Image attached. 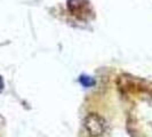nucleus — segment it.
<instances>
[{"label":"nucleus","mask_w":152,"mask_h":137,"mask_svg":"<svg viewBox=\"0 0 152 137\" xmlns=\"http://www.w3.org/2000/svg\"><path fill=\"white\" fill-rule=\"evenodd\" d=\"M84 126L88 134L93 137L102 136L107 129V122L104 118L96 113L88 114L84 120Z\"/></svg>","instance_id":"1"},{"label":"nucleus","mask_w":152,"mask_h":137,"mask_svg":"<svg viewBox=\"0 0 152 137\" xmlns=\"http://www.w3.org/2000/svg\"><path fill=\"white\" fill-rule=\"evenodd\" d=\"M4 90V80H2V78L0 76V93Z\"/></svg>","instance_id":"3"},{"label":"nucleus","mask_w":152,"mask_h":137,"mask_svg":"<svg viewBox=\"0 0 152 137\" xmlns=\"http://www.w3.org/2000/svg\"><path fill=\"white\" fill-rule=\"evenodd\" d=\"M80 84L83 85L84 87H91L95 85V80L91 78V77H86V76H81L80 77Z\"/></svg>","instance_id":"2"}]
</instances>
